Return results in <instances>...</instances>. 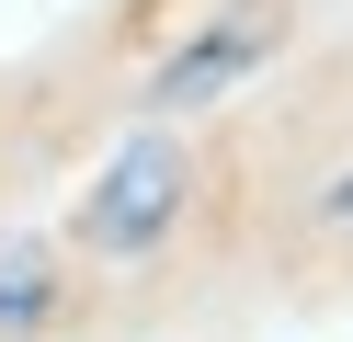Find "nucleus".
I'll list each match as a JSON object with an SVG mask.
<instances>
[{
  "label": "nucleus",
  "mask_w": 353,
  "mask_h": 342,
  "mask_svg": "<svg viewBox=\"0 0 353 342\" xmlns=\"http://www.w3.org/2000/svg\"><path fill=\"white\" fill-rule=\"evenodd\" d=\"M330 217H342V228H353V182H342V194H330Z\"/></svg>",
  "instance_id": "obj_4"
},
{
  "label": "nucleus",
  "mask_w": 353,
  "mask_h": 342,
  "mask_svg": "<svg viewBox=\"0 0 353 342\" xmlns=\"http://www.w3.org/2000/svg\"><path fill=\"white\" fill-rule=\"evenodd\" d=\"M251 57H262V35H251V23H228V35H216V46H205V57H194V68H171L160 91H183V103H194V91H216V80H228V68H251Z\"/></svg>",
  "instance_id": "obj_2"
},
{
  "label": "nucleus",
  "mask_w": 353,
  "mask_h": 342,
  "mask_svg": "<svg viewBox=\"0 0 353 342\" xmlns=\"http://www.w3.org/2000/svg\"><path fill=\"white\" fill-rule=\"evenodd\" d=\"M34 285H46V263L12 240V251H0V319H23V308H34Z\"/></svg>",
  "instance_id": "obj_3"
},
{
  "label": "nucleus",
  "mask_w": 353,
  "mask_h": 342,
  "mask_svg": "<svg viewBox=\"0 0 353 342\" xmlns=\"http://www.w3.org/2000/svg\"><path fill=\"white\" fill-rule=\"evenodd\" d=\"M171 217H183V149H171V137H125V160L92 182V205H80V240L92 251H148Z\"/></svg>",
  "instance_id": "obj_1"
}]
</instances>
